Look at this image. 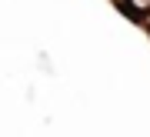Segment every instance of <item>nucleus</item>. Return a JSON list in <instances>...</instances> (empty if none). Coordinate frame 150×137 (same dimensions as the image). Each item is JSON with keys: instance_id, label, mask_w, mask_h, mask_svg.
<instances>
[{"instance_id": "1", "label": "nucleus", "mask_w": 150, "mask_h": 137, "mask_svg": "<svg viewBox=\"0 0 150 137\" xmlns=\"http://www.w3.org/2000/svg\"><path fill=\"white\" fill-rule=\"evenodd\" d=\"M113 4L127 14V20H134L140 27H144V20L150 17V0H113Z\"/></svg>"}, {"instance_id": "2", "label": "nucleus", "mask_w": 150, "mask_h": 137, "mask_svg": "<svg viewBox=\"0 0 150 137\" xmlns=\"http://www.w3.org/2000/svg\"><path fill=\"white\" fill-rule=\"evenodd\" d=\"M144 30H147V34H150V17H147V20H144Z\"/></svg>"}]
</instances>
